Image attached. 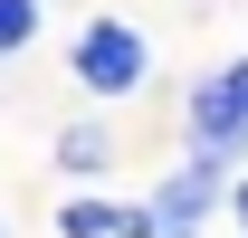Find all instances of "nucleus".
Instances as JSON below:
<instances>
[{
  "label": "nucleus",
  "mask_w": 248,
  "mask_h": 238,
  "mask_svg": "<svg viewBox=\"0 0 248 238\" xmlns=\"http://www.w3.org/2000/svg\"><path fill=\"white\" fill-rule=\"evenodd\" d=\"M143 67H153V48H143V29H124V19H95V29L77 38V76H86L95 95H134Z\"/></svg>",
  "instance_id": "nucleus-1"
},
{
  "label": "nucleus",
  "mask_w": 248,
  "mask_h": 238,
  "mask_svg": "<svg viewBox=\"0 0 248 238\" xmlns=\"http://www.w3.org/2000/svg\"><path fill=\"white\" fill-rule=\"evenodd\" d=\"M191 134H201V162L248 143V67H219V76L191 86Z\"/></svg>",
  "instance_id": "nucleus-2"
},
{
  "label": "nucleus",
  "mask_w": 248,
  "mask_h": 238,
  "mask_svg": "<svg viewBox=\"0 0 248 238\" xmlns=\"http://www.w3.org/2000/svg\"><path fill=\"white\" fill-rule=\"evenodd\" d=\"M201 200H210V162H201V172H182V181H172V191H162V229L182 238L191 219H201Z\"/></svg>",
  "instance_id": "nucleus-3"
},
{
  "label": "nucleus",
  "mask_w": 248,
  "mask_h": 238,
  "mask_svg": "<svg viewBox=\"0 0 248 238\" xmlns=\"http://www.w3.org/2000/svg\"><path fill=\"white\" fill-rule=\"evenodd\" d=\"M58 162H67V172H105V162H115V143H105L95 124H67V134H58Z\"/></svg>",
  "instance_id": "nucleus-4"
},
{
  "label": "nucleus",
  "mask_w": 248,
  "mask_h": 238,
  "mask_svg": "<svg viewBox=\"0 0 248 238\" xmlns=\"http://www.w3.org/2000/svg\"><path fill=\"white\" fill-rule=\"evenodd\" d=\"M115 219H124V209H105V200H77V209H58V229H67V238H115Z\"/></svg>",
  "instance_id": "nucleus-5"
},
{
  "label": "nucleus",
  "mask_w": 248,
  "mask_h": 238,
  "mask_svg": "<svg viewBox=\"0 0 248 238\" xmlns=\"http://www.w3.org/2000/svg\"><path fill=\"white\" fill-rule=\"evenodd\" d=\"M29 29H38V10H29V0H0V48H19Z\"/></svg>",
  "instance_id": "nucleus-6"
},
{
  "label": "nucleus",
  "mask_w": 248,
  "mask_h": 238,
  "mask_svg": "<svg viewBox=\"0 0 248 238\" xmlns=\"http://www.w3.org/2000/svg\"><path fill=\"white\" fill-rule=\"evenodd\" d=\"M229 209H239V229H248V181H239V200H229Z\"/></svg>",
  "instance_id": "nucleus-7"
}]
</instances>
